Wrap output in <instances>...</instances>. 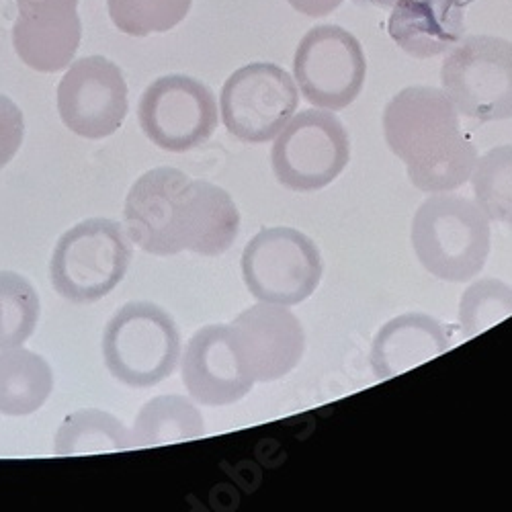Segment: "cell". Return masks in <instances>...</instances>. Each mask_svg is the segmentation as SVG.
Returning <instances> with one entry per match:
<instances>
[{
    "instance_id": "21",
    "label": "cell",
    "mask_w": 512,
    "mask_h": 512,
    "mask_svg": "<svg viewBox=\"0 0 512 512\" xmlns=\"http://www.w3.org/2000/svg\"><path fill=\"white\" fill-rule=\"evenodd\" d=\"M132 449V435L125 424L97 408H84L68 414L56 433V455H95Z\"/></svg>"
},
{
    "instance_id": "6",
    "label": "cell",
    "mask_w": 512,
    "mask_h": 512,
    "mask_svg": "<svg viewBox=\"0 0 512 512\" xmlns=\"http://www.w3.org/2000/svg\"><path fill=\"white\" fill-rule=\"evenodd\" d=\"M351 158L347 127L332 111H302L277 134L271 164L277 181L297 193H312L340 177Z\"/></svg>"
},
{
    "instance_id": "5",
    "label": "cell",
    "mask_w": 512,
    "mask_h": 512,
    "mask_svg": "<svg viewBox=\"0 0 512 512\" xmlns=\"http://www.w3.org/2000/svg\"><path fill=\"white\" fill-rule=\"evenodd\" d=\"M322 273L320 248L293 228L261 230L242 252L244 283L265 304H302L318 289Z\"/></svg>"
},
{
    "instance_id": "23",
    "label": "cell",
    "mask_w": 512,
    "mask_h": 512,
    "mask_svg": "<svg viewBox=\"0 0 512 512\" xmlns=\"http://www.w3.org/2000/svg\"><path fill=\"white\" fill-rule=\"evenodd\" d=\"M39 295L19 273L0 271V349L19 347L39 322Z\"/></svg>"
},
{
    "instance_id": "22",
    "label": "cell",
    "mask_w": 512,
    "mask_h": 512,
    "mask_svg": "<svg viewBox=\"0 0 512 512\" xmlns=\"http://www.w3.org/2000/svg\"><path fill=\"white\" fill-rule=\"evenodd\" d=\"M469 181L488 220L512 226V146H496L478 158Z\"/></svg>"
},
{
    "instance_id": "7",
    "label": "cell",
    "mask_w": 512,
    "mask_h": 512,
    "mask_svg": "<svg viewBox=\"0 0 512 512\" xmlns=\"http://www.w3.org/2000/svg\"><path fill=\"white\" fill-rule=\"evenodd\" d=\"M443 91L457 113L478 121L512 117V41L472 35L441 68Z\"/></svg>"
},
{
    "instance_id": "8",
    "label": "cell",
    "mask_w": 512,
    "mask_h": 512,
    "mask_svg": "<svg viewBox=\"0 0 512 512\" xmlns=\"http://www.w3.org/2000/svg\"><path fill=\"white\" fill-rule=\"evenodd\" d=\"M304 99L326 111L349 107L363 91L367 60L359 39L338 25L310 29L293 58Z\"/></svg>"
},
{
    "instance_id": "9",
    "label": "cell",
    "mask_w": 512,
    "mask_h": 512,
    "mask_svg": "<svg viewBox=\"0 0 512 512\" xmlns=\"http://www.w3.org/2000/svg\"><path fill=\"white\" fill-rule=\"evenodd\" d=\"M297 105V84L287 70L271 62L238 68L226 80L220 97L224 125L246 144H265L277 138Z\"/></svg>"
},
{
    "instance_id": "15",
    "label": "cell",
    "mask_w": 512,
    "mask_h": 512,
    "mask_svg": "<svg viewBox=\"0 0 512 512\" xmlns=\"http://www.w3.org/2000/svg\"><path fill=\"white\" fill-rule=\"evenodd\" d=\"M230 326L256 383L285 377L304 357L306 334L287 306L259 302L238 314Z\"/></svg>"
},
{
    "instance_id": "3",
    "label": "cell",
    "mask_w": 512,
    "mask_h": 512,
    "mask_svg": "<svg viewBox=\"0 0 512 512\" xmlns=\"http://www.w3.org/2000/svg\"><path fill=\"white\" fill-rule=\"evenodd\" d=\"M130 236L107 218L84 220L56 242L50 279L58 295L72 304H93L109 295L132 263Z\"/></svg>"
},
{
    "instance_id": "1",
    "label": "cell",
    "mask_w": 512,
    "mask_h": 512,
    "mask_svg": "<svg viewBox=\"0 0 512 512\" xmlns=\"http://www.w3.org/2000/svg\"><path fill=\"white\" fill-rule=\"evenodd\" d=\"M383 136L424 193H451L472 177L478 152L445 91L408 87L383 111Z\"/></svg>"
},
{
    "instance_id": "2",
    "label": "cell",
    "mask_w": 512,
    "mask_h": 512,
    "mask_svg": "<svg viewBox=\"0 0 512 512\" xmlns=\"http://www.w3.org/2000/svg\"><path fill=\"white\" fill-rule=\"evenodd\" d=\"M410 240L426 273L463 283L486 267L492 246L490 220L472 199L435 193L416 209Z\"/></svg>"
},
{
    "instance_id": "16",
    "label": "cell",
    "mask_w": 512,
    "mask_h": 512,
    "mask_svg": "<svg viewBox=\"0 0 512 512\" xmlns=\"http://www.w3.org/2000/svg\"><path fill=\"white\" fill-rule=\"evenodd\" d=\"M390 37L414 58H433L459 44L465 31L463 0H396Z\"/></svg>"
},
{
    "instance_id": "27",
    "label": "cell",
    "mask_w": 512,
    "mask_h": 512,
    "mask_svg": "<svg viewBox=\"0 0 512 512\" xmlns=\"http://www.w3.org/2000/svg\"><path fill=\"white\" fill-rule=\"evenodd\" d=\"M287 3L306 17H326L343 5V0H287Z\"/></svg>"
},
{
    "instance_id": "20",
    "label": "cell",
    "mask_w": 512,
    "mask_h": 512,
    "mask_svg": "<svg viewBox=\"0 0 512 512\" xmlns=\"http://www.w3.org/2000/svg\"><path fill=\"white\" fill-rule=\"evenodd\" d=\"M132 447H162L205 435L199 408L183 396H158L142 406L132 429Z\"/></svg>"
},
{
    "instance_id": "18",
    "label": "cell",
    "mask_w": 512,
    "mask_h": 512,
    "mask_svg": "<svg viewBox=\"0 0 512 512\" xmlns=\"http://www.w3.org/2000/svg\"><path fill=\"white\" fill-rule=\"evenodd\" d=\"M240 213L232 195L209 181H191L187 199V218L183 250L218 256L238 238Z\"/></svg>"
},
{
    "instance_id": "25",
    "label": "cell",
    "mask_w": 512,
    "mask_h": 512,
    "mask_svg": "<svg viewBox=\"0 0 512 512\" xmlns=\"http://www.w3.org/2000/svg\"><path fill=\"white\" fill-rule=\"evenodd\" d=\"M512 316V287L500 279H480L469 285L459 302L463 338H474Z\"/></svg>"
},
{
    "instance_id": "14",
    "label": "cell",
    "mask_w": 512,
    "mask_h": 512,
    "mask_svg": "<svg viewBox=\"0 0 512 512\" xmlns=\"http://www.w3.org/2000/svg\"><path fill=\"white\" fill-rule=\"evenodd\" d=\"M13 48L35 72H60L74 60L82 25L78 0H17Z\"/></svg>"
},
{
    "instance_id": "19",
    "label": "cell",
    "mask_w": 512,
    "mask_h": 512,
    "mask_svg": "<svg viewBox=\"0 0 512 512\" xmlns=\"http://www.w3.org/2000/svg\"><path fill=\"white\" fill-rule=\"evenodd\" d=\"M52 392L54 371L44 357L23 345L0 349V414H33Z\"/></svg>"
},
{
    "instance_id": "24",
    "label": "cell",
    "mask_w": 512,
    "mask_h": 512,
    "mask_svg": "<svg viewBox=\"0 0 512 512\" xmlns=\"http://www.w3.org/2000/svg\"><path fill=\"white\" fill-rule=\"evenodd\" d=\"M193 0H107L113 25L134 37L175 29L191 11Z\"/></svg>"
},
{
    "instance_id": "4",
    "label": "cell",
    "mask_w": 512,
    "mask_h": 512,
    "mask_svg": "<svg viewBox=\"0 0 512 512\" xmlns=\"http://www.w3.org/2000/svg\"><path fill=\"white\" fill-rule=\"evenodd\" d=\"M103 359L125 386H156L173 375L181 359V334L173 316L150 302L125 304L105 326Z\"/></svg>"
},
{
    "instance_id": "12",
    "label": "cell",
    "mask_w": 512,
    "mask_h": 512,
    "mask_svg": "<svg viewBox=\"0 0 512 512\" xmlns=\"http://www.w3.org/2000/svg\"><path fill=\"white\" fill-rule=\"evenodd\" d=\"M191 177L179 168L148 170L127 193L123 222L130 240L154 256L183 252V228Z\"/></svg>"
},
{
    "instance_id": "26",
    "label": "cell",
    "mask_w": 512,
    "mask_h": 512,
    "mask_svg": "<svg viewBox=\"0 0 512 512\" xmlns=\"http://www.w3.org/2000/svg\"><path fill=\"white\" fill-rule=\"evenodd\" d=\"M25 138V117L15 101L0 95V170L19 152Z\"/></svg>"
},
{
    "instance_id": "11",
    "label": "cell",
    "mask_w": 512,
    "mask_h": 512,
    "mask_svg": "<svg viewBox=\"0 0 512 512\" xmlns=\"http://www.w3.org/2000/svg\"><path fill=\"white\" fill-rule=\"evenodd\" d=\"M130 109L119 66L103 56L76 60L58 87L62 123L80 138L101 140L115 134Z\"/></svg>"
},
{
    "instance_id": "17",
    "label": "cell",
    "mask_w": 512,
    "mask_h": 512,
    "mask_svg": "<svg viewBox=\"0 0 512 512\" xmlns=\"http://www.w3.org/2000/svg\"><path fill=\"white\" fill-rule=\"evenodd\" d=\"M449 351V334L429 314H402L383 326L371 347V369L377 379L402 375Z\"/></svg>"
},
{
    "instance_id": "13",
    "label": "cell",
    "mask_w": 512,
    "mask_h": 512,
    "mask_svg": "<svg viewBox=\"0 0 512 512\" xmlns=\"http://www.w3.org/2000/svg\"><path fill=\"white\" fill-rule=\"evenodd\" d=\"M181 375L191 398L203 406H230L256 383L230 324H209L191 336Z\"/></svg>"
},
{
    "instance_id": "10",
    "label": "cell",
    "mask_w": 512,
    "mask_h": 512,
    "mask_svg": "<svg viewBox=\"0 0 512 512\" xmlns=\"http://www.w3.org/2000/svg\"><path fill=\"white\" fill-rule=\"evenodd\" d=\"M138 119L146 138L158 148L189 152L216 132V95L197 78L183 74L160 76L144 91Z\"/></svg>"
}]
</instances>
